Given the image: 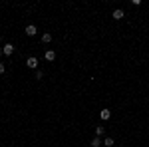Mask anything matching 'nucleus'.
<instances>
[{
    "instance_id": "f257e3e1",
    "label": "nucleus",
    "mask_w": 149,
    "mask_h": 147,
    "mask_svg": "<svg viewBox=\"0 0 149 147\" xmlns=\"http://www.w3.org/2000/svg\"><path fill=\"white\" fill-rule=\"evenodd\" d=\"M26 66L36 72V70H38V58H36V56H30L28 60H26Z\"/></svg>"
},
{
    "instance_id": "f03ea898",
    "label": "nucleus",
    "mask_w": 149,
    "mask_h": 147,
    "mask_svg": "<svg viewBox=\"0 0 149 147\" xmlns=\"http://www.w3.org/2000/svg\"><path fill=\"white\" fill-rule=\"evenodd\" d=\"M14 50H16V48H14V44H10V42L2 46V54H4V56H12V54H14Z\"/></svg>"
},
{
    "instance_id": "7ed1b4c3",
    "label": "nucleus",
    "mask_w": 149,
    "mask_h": 147,
    "mask_svg": "<svg viewBox=\"0 0 149 147\" xmlns=\"http://www.w3.org/2000/svg\"><path fill=\"white\" fill-rule=\"evenodd\" d=\"M111 16H113V20H121V18L125 16V12L121 10V8H115V10L111 12Z\"/></svg>"
},
{
    "instance_id": "20e7f679",
    "label": "nucleus",
    "mask_w": 149,
    "mask_h": 147,
    "mask_svg": "<svg viewBox=\"0 0 149 147\" xmlns=\"http://www.w3.org/2000/svg\"><path fill=\"white\" fill-rule=\"evenodd\" d=\"M38 34V28H36L34 24H28L26 26V36H36Z\"/></svg>"
},
{
    "instance_id": "39448f33",
    "label": "nucleus",
    "mask_w": 149,
    "mask_h": 147,
    "mask_svg": "<svg viewBox=\"0 0 149 147\" xmlns=\"http://www.w3.org/2000/svg\"><path fill=\"white\" fill-rule=\"evenodd\" d=\"M100 117H102V121H107V119L111 117V111H109V109H102V111H100Z\"/></svg>"
},
{
    "instance_id": "423d86ee",
    "label": "nucleus",
    "mask_w": 149,
    "mask_h": 147,
    "mask_svg": "<svg viewBox=\"0 0 149 147\" xmlns=\"http://www.w3.org/2000/svg\"><path fill=\"white\" fill-rule=\"evenodd\" d=\"M48 60V62H54V58H56V52H54V50H48L46 52V56H44Z\"/></svg>"
},
{
    "instance_id": "0eeeda50",
    "label": "nucleus",
    "mask_w": 149,
    "mask_h": 147,
    "mask_svg": "<svg viewBox=\"0 0 149 147\" xmlns=\"http://www.w3.org/2000/svg\"><path fill=\"white\" fill-rule=\"evenodd\" d=\"M103 145H105V147H113L115 145L113 137H105V139H103Z\"/></svg>"
},
{
    "instance_id": "6e6552de",
    "label": "nucleus",
    "mask_w": 149,
    "mask_h": 147,
    "mask_svg": "<svg viewBox=\"0 0 149 147\" xmlns=\"http://www.w3.org/2000/svg\"><path fill=\"white\" fill-rule=\"evenodd\" d=\"M42 42H44V44H50V42H52V34H50V32L42 34Z\"/></svg>"
},
{
    "instance_id": "1a4fd4ad",
    "label": "nucleus",
    "mask_w": 149,
    "mask_h": 147,
    "mask_svg": "<svg viewBox=\"0 0 149 147\" xmlns=\"http://www.w3.org/2000/svg\"><path fill=\"white\" fill-rule=\"evenodd\" d=\"M103 133H105V127H102V125H100V127H95V137H102Z\"/></svg>"
},
{
    "instance_id": "9d476101",
    "label": "nucleus",
    "mask_w": 149,
    "mask_h": 147,
    "mask_svg": "<svg viewBox=\"0 0 149 147\" xmlns=\"http://www.w3.org/2000/svg\"><path fill=\"white\" fill-rule=\"evenodd\" d=\"M90 145H92V147H100V145H102V139H100V137H93Z\"/></svg>"
},
{
    "instance_id": "9b49d317",
    "label": "nucleus",
    "mask_w": 149,
    "mask_h": 147,
    "mask_svg": "<svg viewBox=\"0 0 149 147\" xmlns=\"http://www.w3.org/2000/svg\"><path fill=\"white\" fill-rule=\"evenodd\" d=\"M42 76H44V74H42V70H36V72H34V78L36 79H42Z\"/></svg>"
},
{
    "instance_id": "f8f14e48",
    "label": "nucleus",
    "mask_w": 149,
    "mask_h": 147,
    "mask_svg": "<svg viewBox=\"0 0 149 147\" xmlns=\"http://www.w3.org/2000/svg\"><path fill=\"white\" fill-rule=\"evenodd\" d=\"M4 72H6V66H4V64H0V74H4Z\"/></svg>"
},
{
    "instance_id": "ddd939ff",
    "label": "nucleus",
    "mask_w": 149,
    "mask_h": 147,
    "mask_svg": "<svg viewBox=\"0 0 149 147\" xmlns=\"http://www.w3.org/2000/svg\"><path fill=\"white\" fill-rule=\"evenodd\" d=\"M0 56H2V50H0Z\"/></svg>"
}]
</instances>
